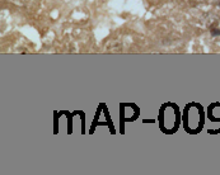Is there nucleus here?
Here are the masks:
<instances>
[{
    "mask_svg": "<svg viewBox=\"0 0 220 175\" xmlns=\"http://www.w3.org/2000/svg\"><path fill=\"white\" fill-rule=\"evenodd\" d=\"M211 34H213V36H220V29L213 28V29H211Z\"/></svg>",
    "mask_w": 220,
    "mask_h": 175,
    "instance_id": "1",
    "label": "nucleus"
}]
</instances>
